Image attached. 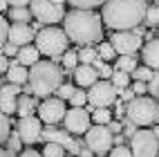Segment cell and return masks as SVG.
<instances>
[{"instance_id": "57", "label": "cell", "mask_w": 159, "mask_h": 157, "mask_svg": "<svg viewBox=\"0 0 159 157\" xmlns=\"http://www.w3.org/2000/svg\"><path fill=\"white\" fill-rule=\"evenodd\" d=\"M155 97H159V90H157V94H155Z\"/></svg>"}, {"instance_id": "12", "label": "cell", "mask_w": 159, "mask_h": 157, "mask_svg": "<svg viewBox=\"0 0 159 157\" xmlns=\"http://www.w3.org/2000/svg\"><path fill=\"white\" fill-rule=\"evenodd\" d=\"M40 132H43V121L34 114H29V117H20L18 123H16V135L20 137V141L31 146L40 139Z\"/></svg>"}, {"instance_id": "13", "label": "cell", "mask_w": 159, "mask_h": 157, "mask_svg": "<svg viewBox=\"0 0 159 157\" xmlns=\"http://www.w3.org/2000/svg\"><path fill=\"white\" fill-rule=\"evenodd\" d=\"M63 123H65V130L72 135H85L88 128L92 126V119L85 108H70V110H65Z\"/></svg>"}, {"instance_id": "38", "label": "cell", "mask_w": 159, "mask_h": 157, "mask_svg": "<svg viewBox=\"0 0 159 157\" xmlns=\"http://www.w3.org/2000/svg\"><path fill=\"white\" fill-rule=\"evenodd\" d=\"M7 34H9V25H7V20L0 16V47L7 43Z\"/></svg>"}, {"instance_id": "39", "label": "cell", "mask_w": 159, "mask_h": 157, "mask_svg": "<svg viewBox=\"0 0 159 157\" xmlns=\"http://www.w3.org/2000/svg\"><path fill=\"white\" fill-rule=\"evenodd\" d=\"M146 85H148V92H150V94H157V90H159V70L152 74V79L148 81Z\"/></svg>"}, {"instance_id": "19", "label": "cell", "mask_w": 159, "mask_h": 157, "mask_svg": "<svg viewBox=\"0 0 159 157\" xmlns=\"http://www.w3.org/2000/svg\"><path fill=\"white\" fill-rule=\"evenodd\" d=\"M7 79H9V83H14V85H25L29 81V70L25 65H20L18 61H9Z\"/></svg>"}, {"instance_id": "17", "label": "cell", "mask_w": 159, "mask_h": 157, "mask_svg": "<svg viewBox=\"0 0 159 157\" xmlns=\"http://www.w3.org/2000/svg\"><path fill=\"white\" fill-rule=\"evenodd\" d=\"M141 61L146 67H150L155 72L159 70V38H150L141 47Z\"/></svg>"}, {"instance_id": "23", "label": "cell", "mask_w": 159, "mask_h": 157, "mask_svg": "<svg viewBox=\"0 0 159 157\" xmlns=\"http://www.w3.org/2000/svg\"><path fill=\"white\" fill-rule=\"evenodd\" d=\"M110 83L116 90H123V88L130 85V74H128V72H121V70H114L112 76H110Z\"/></svg>"}, {"instance_id": "53", "label": "cell", "mask_w": 159, "mask_h": 157, "mask_svg": "<svg viewBox=\"0 0 159 157\" xmlns=\"http://www.w3.org/2000/svg\"><path fill=\"white\" fill-rule=\"evenodd\" d=\"M7 7H9V5H7V0H0V12H5Z\"/></svg>"}, {"instance_id": "26", "label": "cell", "mask_w": 159, "mask_h": 157, "mask_svg": "<svg viewBox=\"0 0 159 157\" xmlns=\"http://www.w3.org/2000/svg\"><path fill=\"white\" fill-rule=\"evenodd\" d=\"M67 101L72 103V108H85V103H88V92L83 90V88H79V90L72 92V97H70Z\"/></svg>"}, {"instance_id": "22", "label": "cell", "mask_w": 159, "mask_h": 157, "mask_svg": "<svg viewBox=\"0 0 159 157\" xmlns=\"http://www.w3.org/2000/svg\"><path fill=\"white\" fill-rule=\"evenodd\" d=\"M90 119H92V123H97V126H108L112 121V112L108 108H94L90 112Z\"/></svg>"}, {"instance_id": "37", "label": "cell", "mask_w": 159, "mask_h": 157, "mask_svg": "<svg viewBox=\"0 0 159 157\" xmlns=\"http://www.w3.org/2000/svg\"><path fill=\"white\" fill-rule=\"evenodd\" d=\"M110 157H132V153H130V148H125V146H112Z\"/></svg>"}, {"instance_id": "5", "label": "cell", "mask_w": 159, "mask_h": 157, "mask_svg": "<svg viewBox=\"0 0 159 157\" xmlns=\"http://www.w3.org/2000/svg\"><path fill=\"white\" fill-rule=\"evenodd\" d=\"M67 36L65 31L58 29V27H45V29H38V34L34 36V43L36 49L45 56H61L63 52H67Z\"/></svg>"}, {"instance_id": "6", "label": "cell", "mask_w": 159, "mask_h": 157, "mask_svg": "<svg viewBox=\"0 0 159 157\" xmlns=\"http://www.w3.org/2000/svg\"><path fill=\"white\" fill-rule=\"evenodd\" d=\"M29 12L38 23L43 25H54V23H61L63 16H65V9L63 5H56L52 0H31L29 2Z\"/></svg>"}, {"instance_id": "24", "label": "cell", "mask_w": 159, "mask_h": 157, "mask_svg": "<svg viewBox=\"0 0 159 157\" xmlns=\"http://www.w3.org/2000/svg\"><path fill=\"white\" fill-rule=\"evenodd\" d=\"M137 67V58H134V54H130V56H119V61H116V65H114V70H121V72H130Z\"/></svg>"}, {"instance_id": "30", "label": "cell", "mask_w": 159, "mask_h": 157, "mask_svg": "<svg viewBox=\"0 0 159 157\" xmlns=\"http://www.w3.org/2000/svg\"><path fill=\"white\" fill-rule=\"evenodd\" d=\"M97 54H99L101 61H112V58L116 56V52H114V47H112L110 43H101L99 49H97Z\"/></svg>"}, {"instance_id": "34", "label": "cell", "mask_w": 159, "mask_h": 157, "mask_svg": "<svg viewBox=\"0 0 159 157\" xmlns=\"http://www.w3.org/2000/svg\"><path fill=\"white\" fill-rule=\"evenodd\" d=\"M67 2H70L72 7H76V9H92V7L103 5L105 0H67Z\"/></svg>"}, {"instance_id": "45", "label": "cell", "mask_w": 159, "mask_h": 157, "mask_svg": "<svg viewBox=\"0 0 159 157\" xmlns=\"http://www.w3.org/2000/svg\"><path fill=\"white\" fill-rule=\"evenodd\" d=\"M2 52H5V56H16V54H18V47L11 45V43H5V45H2Z\"/></svg>"}, {"instance_id": "3", "label": "cell", "mask_w": 159, "mask_h": 157, "mask_svg": "<svg viewBox=\"0 0 159 157\" xmlns=\"http://www.w3.org/2000/svg\"><path fill=\"white\" fill-rule=\"evenodd\" d=\"M61 83H63V70L54 61H38L29 70V85H25V92L47 99V94L56 92Z\"/></svg>"}, {"instance_id": "15", "label": "cell", "mask_w": 159, "mask_h": 157, "mask_svg": "<svg viewBox=\"0 0 159 157\" xmlns=\"http://www.w3.org/2000/svg\"><path fill=\"white\" fill-rule=\"evenodd\" d=\"M34 29L25 23H14L9 27V34H7V43H11L16 47H25L29 43H34Z\"/></svg>"}, {"instance_id": "2", "label": "cell", "mask_w": 159, "mask_h": 157, "mask_svg": "<svg viewBox=\"0 0 159 157\" xmlns=\"http://www.w3.org/2000/svg\"><path fill=\"white\" fill-rule=\"evenodd\" d=\"M63 31L79 45H92L103 38V20L92 9H72L63 16Z\"/></svg>"}, {"instance_id": "50", "label": "cell", "mask_w": 159, "mask_h": 157, "mask_svg": "<svg viewBox=\"0 0 159 157\" xmlns=\"http://www.w3.org/2000/svg\"><path fill=\"white\" fill-rule=\"evenodd\" d=\"M112 146H123V135H112Z\"/></svg>"}, {"instance_id": "16", "label": "cell", "mask_w": 159, "mask_h": 157, "mask_svg": "<svg viewBox=\"0 0 159 157\" xmlns=\"http://www.w3.org/2000/svg\"><path fill=\"white\" fill-rule=\"evenodd\" d=\"M18 97H20V85H14V83L2 85L0 88V112L2 114H14Z\"/></svg>"}, {"instance_id": "29", "label": "cell", "mask_w": 159, "mask_h": 157, "mask_svg": "<svg viewBox=\"0 0 159 157\" xmlns=\"http://www.w3.org/2000/svg\"><path fill=\"white\" fill-rule=\"evenodd\" d=\"M40 155H43V157H63V155H65V148L58 146V144L45 141V148H43V153H40Z\"/></svg>"}, {"instance_id": "47", "label": "cell", "mask_w": 159, "mask_h": 157, "mask_svg": "<svg viewBox=\"0 0 159 157\" xmlns=\"http://www.w3.org/2000/svg\"><path fill=\"white\" fill-rule=\"evenodd\" d=\"M20 157H43L38 150H34V148H27V150H23L20 153Z\"/></svg>"}, {"instance_id": "54", "label": "cell", "mask_w": 159, "mask_h": 157, "mask_svg": "<svg viewBox=\"0 0 159 157\" xmlns=\"http://www.w3.org/2000/svg\"><path fill=\"white\" fill-rule=\"evenodd\" d=\"M152 135H155V137L159 139V126H157V123H155V128H152Z\"/></svg>"}, {"instance_id": "20", "label": "cell", "mask_w": 159, "mask_h": 157, "mask_svg": "<svg viewBox=\"0 0 159 157\" xmlns=\"http://www.w3.org/2000/svg\"><path fill=\"white\" fill-rule=\"evenodd\" d=\"M40 58V52L36 49V45H25V47H18V54H16V61L20 63V65H25V67H31V65H36Z\"/></svg>"}, {"instance_id": "4", "label": "cell", "mask_w": 159, "mask_h": 157, "mask_svg": "<svg viewBox=\"0 0 159 157\" xmlns=\"http://www.w3.org/2000/svg\"><path fill=\"white\" fill-rule=\"evenodd\" d=\"M125 119L134 126H152L159 121V106L152 97H134L125 106Z\"/></svg>"}, {"instance_id": "27", "label": "cell", "mask_w": 159, "mask_h": 157, "mask_svg": "<svg viewBox=\"0 0 159 157\" xmlns=\"http://www.w3.org/2000/svg\"><path fill=\"white\" fill-rule=\"evenodd\" d=\"M29 18H31V12L27 7H11V20L14 23H29Z\"/></svg>"}, {"instance_id": "56", "label": "cell", "mask_w": 159, "mask_h": 157, "mask_svg": "<svg viewBox=\"0 0 159 157\" xmlns=\"http://www.w3.org/2000/svg\"><path fill=\"white\" fill-rule=\"evenodd\" d=\"M155 5H157V9H159V0H155Z\"/></svg>"}, {"instance_id": "7", "label": "cell", "mask_w": 159, "mask_h": 157, "mask_svg": "<svg viewBox=\"0 0 159 157\" xmlns=\"http://www.w3.org/2000/svg\"><path fill=\"white\" fill-rule=\"evenodd\" d=\"M85 146L92 150V155L103 157L112 150V132L105 126H90L85 132Z\"/></svg>"}, {"instance_id": "46", "label": "cell", "mask_w": 159, "mask_h": 157, "mask_svg": "<svg viewBox=\"0 0 159 157\" xmlns=\"http://www.w3.org/2000/svg\"><path fill=\"white\" fill-rule=\"evenodd\" d=\"M29 2H31V0H7L9 7H27Z\"/></svg>"}, {"instance_id": "8", "label": "cell", "mask_w": 159, "mask_h": 157, "mask_svg": "<svg viewBox=\"0 0 159 157\" xmlns=\"http://www.w3.org/2000/svg\"><path fill=\"white\" fill-rule=\"evenodd\" d=\"M130 153L132 157H157L159 139L152 135V130H137L130 137Z\"/></svg>"}, {"instance_id": "28", "label": "cell", "mask_w": 159, "mask_h": 157, "mask_svg": "<svg viewBox=\"0 0 159 157\" xmlns=\"http://www.w3.org/2000/svg\"><path fill=\"white\" fill-rule=\"evenodd\" d=\"M130 74H132V79L134 81H141V83H148V81H150L152 79V74H155V70H150V67H134L132 72H130Z\"/></svg>"}, {"instance_id": "51", "label": "cell", "mask_w": 159, "mask_h": 157, "mask_svg": "<svg viewBox=\"0 0 159 157\" xmlns=\"http://www.w3.org/2000/svg\"><path fill=\"white\" fill-rule=\"evenodd\" d=\"M79 157H92V150L88 148V146H85V148L81 146V150H79Z\"/></svg>"}, {"instance_id": "14", "label": "cell", "mask_w": 159, "mask_h": 157, "mask_svg": "<svg viewBox=\"0 0 159 157\" xmlns=\"http://www.w3.org/2000/svg\"><path fill=\"white\" fill-rule=\"evenodd\" d=\"M40 139L52 141V144H58V146H63L65 150L74 153V155H79V150H81V144L74 141V139L70 137V132H65V130H56V128H52V126H47V128L40 132Z\"/></svg>"}, {"instance_id": "49", "label": "cell", "mask_w": 159, "mask_h": 157, "mask_svg": "<svg viewBox=\"0 0 159 157\" xmlns=\"http://www.w3.org/2000/svg\"><path fill=\"white\" fill-rule=\"evenodd\" d=\"M7 70H9V61L5 54H0V72H7Z\"/></svg>"}, {"instance_id": "21", "label": "cell", "mask_w": 159, "mask_h": 157, "mask_svg": "<svg viewBox=\"0 0 159 157\" xmlns=\"http://www.w3.org/2000/svg\"><path fill=\"white\" fill-rule=\"evenodd\" d=\"M36 108H38V103H36L34 97H29V94L16 99V112L20 114V117H29V114H34Z\"/></svg>"}, {"instance_id": "36", "label": "cell", "mask_w": 159, "mask_h": 157, "mask_svg": "<svg viewBox=\"0 0 159 157\" xmlns=\"http://www.w3.org/2000/svg\"><path fill=\"white\" fill-rule=\"evenodd\" d=\"M72 92H74V88L70 85V83H61V85H58V90H56L58 99H70V97H72Z\"/></svg>"}, {"instance_id": "9", "label": "cell", "mask_w": 159, "mask_h": 157, "mask_svg": "<svg viewBox=\"0 0 159 157\" xmlns=\"http://www.w3.org/2000/svg\"><path fill=\"white\" fill-rule=\"evenodd\" d=\"M110 45L114 47V52L119 56H130L143 47V40L134 29H128V31H114L110 36Z\"/></svg>"}, {"instance_id": "48", "label": "cell", "mask_w": 159, "mask_h": 157, "mask_svg": "<svg viewBox=\"0 0 159 157\" xmlns=\"http://www.w3.org/2000/svg\"><path fill=\"white\" fill-rule=\"evenodd\" d=\"M123 114H125V106H121V103H116V106H114V114H112V117H123Z\"/></svg>"}, {"instance_id": "25", "label": "cell", "mask_w": 159, "mask_h": 157, "mask_svg": "<svg viewBox=\"0 0 159 157\" xmlns=\"http://www.w3.org/2000/svg\"><path fill=\"white\" fill-rule=\"evenodd\" d=\"M76 56H79V63H81V65H92V61L97 58L99 54H97V49H94V47L85 45L81 52H76Z\"/></svg>"}, {"instance_id": "52", "label": "cell", "mask_w": 159, "mask_h": 157, "mask_svg": "<svg viewBox=\"0 0 159 157\" xmlns=\"http://www.w3.org/2000/svg\"><path fill=\"white\" fill-rule=\"evenodd\" d=\"M0 157H14V153H9V150H5L2 146H0Z\"/></svg>"}, {"instance_id": "41", "label": "cell", "mask_w": 159, "mask_h": 157, "mask_svg": "<svg viewBox=\"0 0 159 157\" xmlns=\"http://www.w3.org/2000/svg\"><path fill=\"white\" fill-rule=\"evenodd\" d=\"M134 132H137V126H134V123H130L128 119H125V126H123V130H121V135H123V137H132Z\"/></svg>"}, {"instance_id": "11", "label": "cell", "mask_w": 159, "mask_h": 157, "mask_svg": "<svg viewBox=\"0 0 159 157\" xmlns=\"http://www.w3.org/2000/svg\"><path fill=\"white\" fill-rule=\"evenodd\" d=\"M36 112H38V119L43 123L54 126V123L63 121V117H65V103H63V99H58V97H49V99L38 103Z\"/></svg>"}, {"instance_id": "31", "label": "cell", "mask_w": 159, "mask_h": 157, "mask_svg": "<svg viewBox=\"0 0 159 157\" xmlns=\"http://www.w3.org/2000/svg\"><path fill=\"white\" fill-rule=\"evenodd\" d=\"M61 63H63V67H65V70H74V67L79 65V56H76V52H63Z\"/></svg>"}, {"instance_id": "44", "label": "cell", "mask_w": 159, "mask_h": 157, "mask_svg": "<svg viewBox=\"0 0 159 157\" xmlns=\"http://www.w3.org/2000/svg\"><path fill=\"white\" fill-rule=\"evenodd\" d=\"M97 72H99V76H103V79H110V76H112V72H114V70H112L110 65H105V63H103V65H101V67H99Z\"/></svg>"}, {"instance_id": "42", "label": "cell", "mask_w": 159, "mask_h": 157, "mask_svg": "<svg viewBox=\"0 0 159 157\" xmlns=\"http://www.w3.org/2000/svg\"><path fill=\"white\" fill-rule=\"evenodd\" d=\"M105 128H108L112 135H121V130H123V123H121V121H110L108 126H105Z\"/></svg>"}, {"instance_id": "1", "label": "cell", "mask_w": 159, "mask_h": 157, "mask_svg": "<svg viewBox=\"0 0 159 157\" xmlns=\"http://www.w3.org/2000/svg\"><path fill=\"white\" fill-rule=\"evenodd\" d=\"M146 9V0H105L101 20L114 31H128L143 23Z\"/></svg>"}, {"instance_id": "10", "label": "cell", "mask_w": 159, "mask_h": 157, "mask_svg": "<svg viewBox=\"0 0 159 157\" xmlns=\"http://www.w3.org/2000/svg\"><path fill=\"white\" fill-rule=\"evenodd\" d=\"M116 94H119V90L110 81H97L88 90V103H92L94 108H110L116 101Z\"/></svg>"}, {"instance_id": "40", "label": "cell", "mask_w": 159, "mask_h": 157, "mask_svg": "<svg viewBox=\"0 0 159 157\" xmlns=\"http://www.w3.org/2000/svg\"><path fill=\"white\" fill-rule=\"evenodd\" d=\"M119 97H121V101H125V103H128V101H132V99L137 97V94H134V92H132V88L128 85V88L119 90Z\"/></svg>"}, {"instance_id": "33", "label": "cell", "mask_w": 159, "mask_h": 157, "mask_svg": "<svg viewBox=\"0 0 159 157\" xmlns=\"http://www.w3.org/2000/svg\"><path fill=\"white\" fill-rule=\"evenodd\" d=\"M143 23H146L148 27H155V25H159V9H157V7H148V9H146Z\"/></svg>"}, {"instance_id": "43", "label": "cell", "mask_w": 159, "mask_h": 157, "mask_svg": "<svg viewBox=\"0 0 159 157\" xmlns=\"http://www.w3.org/2000/svg\"><path fill=\"white\" fill-rule=\"evenodd\" d=\"M132 92L141 97V94H146V92H148V85H146V83H141V81H134V83H132Z\"/></svg>"}, {"instance_id": "18", "label": "cell", "mask_w": 159, "mask_h": 157, "mask_svg": "<svg viewBox=\"0 0 159 157\" xmlns=\"http://www.w3.org/2000/svg\"><path fill=\"white\" fill-rule=\"evenodd\" d=\"M97 79H99V72L94 70L92 65H76V67H74V83H76L79 88H83V90L94 85Z\"/></svg>"}, {"instance_id": "55", "label": "cell", "mask_w": 159, "mask_h": 157, "mask_svg": "<svg viewBox=\"0 0 159 157\" xmlns=\"http://www.w3.org/2000/svg\"><path fill=\"white\" fill-rule=\"evenodd\" d=\"M52 2H56V5H63V2H65V0H52Z\"/></svg>"}, {"instance_id": "32", "label": "cell", "mask_w": 159, "mask_h": 157, "mask_svg": "<svg viewBox=\"0 0 159 157\" xmlns=\"http://www.w3.org/2000/svg\"><path fill=\"white\" fill-rule=\"evenodd\" d=\"M9 130H11V123H9V117L0 112V144H2V141H7V137L11 135Z\"/></svg>"}, {"instance_id": "35", "label": "cell", "mask_w": 159, "mask_h": 157, "mask_svg": "<svg viewBox=\"0 0 159 157\" xmlns=\"http://www.w3.org/2000/svg\"><path fill=\"white\" fill-rule=\"evenodd\" d=\"M20 146H23L20 137H18L16 132H11V135L7 137V150H9V153H14V150H20Z\"/></svg>"}]
</instances>
